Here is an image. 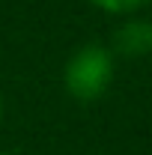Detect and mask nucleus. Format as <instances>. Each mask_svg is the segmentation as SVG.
Segmentation results:
<instances>
[{"instance_id": "obj_1", "label": "nucleus", "mask_w": 152, "mask_h": 155, "mask_svg": "<svg viewBox=\"0 0 152 155\" xmlns=\"http://www.w3.org/2000/svg\"><path fill=\"white\" fill-rule=\"evenodd\" d=\"M116 78V54L104 42H84L63 66V90L75 101H98Z\"/></svg>"}, {"instance_id": "obj_2", "label": "nucleus", "mask_w": 152, "mask_h": 155, "mask_svg": "<svg viewBox=\"0 0 152 155\" xmlns=\"http://www.w3.org/2000/svg\"><path fill=\"white\" fill-rule=\"evenodd\" d=\"M111 51L119 57H146L152 54V21L128 15L111 33Z\"/></svg>"}, {"instance_id": "obj_3", "label": "nucleus", "mask_w": 152, "mask_h": 155, "mask_svg": "<svg viewBox=\"0 0 152 155\" xmlns=\"http://www.w3.org/2000/svg\"><path fill=\"white\" fill-rule=\"evenodd\" d=\"M90 6H95L98 12L104 15H114V18H128V15H137L140 9H146L152 0H87Z\"/></svg>"}, {"instance_id": "obj_4", "label": "nucleus", "mask_w": 152, "mask_h": 155, "mask_svg": "<svg viewBox=\"0 0 152 155\" xmlns=\"http://www.w3.org/2000/svg\"><path fill=\"white\" fill-rule=\"evenodd\" d=\"M0 122H3V96H0Z\"/></svg>"}, {"instance_id": "obj_5", "label": "nucleus", "mask_w": 152, "mask_h": 155, "mask_svg": "<svg viewBox=\"0 0 152 155\" xmlns=\"http://www.w3.org/2000/svg\"><path fill=\"white\" fill-rule=\"evenodd\" d=\"M0 155H12V152H0Z\"/></svg>"}]
</instances>
